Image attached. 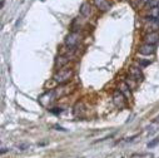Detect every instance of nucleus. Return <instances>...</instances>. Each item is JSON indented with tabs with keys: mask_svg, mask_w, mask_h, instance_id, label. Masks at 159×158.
<instances>
[{
	"mask_svg": "<svg viewBox=\"0 0 159 158\" xmlns=\"http://www.w3.org/2000/svg\"><path fill=\"white\" fill-rule=\"evenodd\" d=\"M73 77V70L71 69H60L59 72L55 73L54 81L59 84H64L70 81V78Z\"/></svg>",
	"mask_w": 159,
	"mask_h": 158,
	"instance_id": "f257e3e1",
	"label": "nucleus"
},
{
	"mask_svg": "<svg viewBox=\"0 0 159 158\" xmlns=\"http://www.w3.org/2000/svg\"><path fill=\"white\" fill-rule=\"evenodd\" d=\"M85 113V107L82 102H78L74 107V115L75 117H83Z\"/></svg>",
	"mask_w": 159,
	"mask_h": 158,
	"instance_id": "1a4fd4ad",
	"label": "nucleus"
},
{
	"mask_svg": "<svg viewBox=\"0 0 159 158\" xmlns=\"http://www.w3.org/2000/svg\"><path fill=\"white\" fill-rule=\"evenodd\" d=\"M129 73H130V78L132 79H135L137 82H140L142 79H143V73H142V70L139 68L132 67L130 70H129Z\"/></svg>",
	"mask_w": 159,
	"mask_h": 158,
	"instance_id": "0eeeda50",
	"label": "nucleus"
},
{
	"mask_svg": "<svg viewBox=\"0 0 159 158\" xmlns=\"http://www.w3.org/2000/svg\"><path fill=\"white\" fill-rule=\"evenodd\" d=\"M143 157H144L143 154H133L132 156V158H143Z\"/></svg>",
	"mask_w": 159,
	"mask_h": 158,
	"instance_id": "6ab92c4d",
	"label": "nucleus"
},
{
	"mask_svg": "<svg viewBox=\"0 0 159 158\" xmlns=\"http://www.w3.org/2000/svg\"><path fill=\"white\" fill-rule=\"evenodd\" d=\"M158 18H159V7L150 8V12H149L148 19H149V20H157Z\"/></svg>",
	"mask_w": 159,
	"mask_h": 158,
	"instance_id": "9b49d317",
	"label": "nucleus"
},
{
	"mask_svg": "<svg viewBox=\"0 0 159 158\" xmlns=\"http://www.w3.org/2000/svg\"><path fill=\"white\" fill-rule=\"evenodd\" d=\"M90 13H92V10H90V5L88 4V3H84V4H82V7H80V14L83 15V16H89L90 15Z\"/></svg>",
	"mask_w": 159,
	"mask_h": 158,
	"instance_id": "f8f14e48",
	"label": "nucleus"
},
{
	"mask_svg": "<svg viewBox=\"0 0 159 158\" xmlns=\"http://www.w3.org/2000/svg\"><path fill=\"white\" fill-rule=\"evenodd\" d=\"M20 148H21V151H23L24 148H28V146H26V144H23V146H20Z\"/></svg>",
	"mask_w": 159,
	"mask_h": 158,
	"instance_id": "aec40b11",
	"label": "nucleus"
},
{
	"mask_svg": "<svg viewBox=\"0 0 159 158\" xmlns=\"http://www.w3.org/2000/svg\"><path fill=\"white\" fill-rule=\"evenodd\" d=\"M154 52H155V45H152V44L145 43L139 48V53L143 55H149V54H153Z\"/></svg>",
	"mask_w": 159,
	"mask_h": 158,
	"instance_id": "423d86ee",
	"label": "nucleus"
},
{
	"mask_svg": "<svg viewBox=\"0 0 159 158\" xmlns=\"http://www.w3.org/2000/svg\"><path fill=\"white\" fill-rule=\"evenodd\" d=\"M79 42H80V35H79L78 31H71L65 38V45L69 48H75Z\"/></svg>",
	"mask_w": 159,
	"mask_h": 158,
	"instance_id": "f03ea898",
	"label": "nucleus"
},
{
	"mask_svg": "<svg viewBox=\"0 0 159 158\" xmlns=\"http://www.w3.org/2000/svg\"><path fill=\"white\" fill-rule=\"evenodd\" d=\"M144 42L147 44H152V45H155L158 42H159V34L157 31H152L149 34H147L144 36Z\"/></svg>",
	"mask_w": 159,
	"mask_h": 158,
	"instance_id": "39448f33",
	"label": "nucleus"
},
{
	"mask_svg": "<svg viewBox=\"0 0 159 158\" xmlns=\"http://www.w3.org/2000/svg\"><path fill=\"white\" fill-rule=\"evenodd\" d=\"M158 143H159V139H154V141H152V142L148 143V147H149V148H153V147L157 146Z\"/></svg>",
	"mask_w": 159,
	"mask_h": 158,
	"instance_id": "dca6fc26",
	"label": "nucleus"
},
{
	"mask_svg": "<svg viewBox=\"0 0 159 158\" xmlns=\"http://www.w3.org/2000/svg\"><path fill=\"white\" fill-rule=\"evenodd\" d=\"M53 114H60L61 112H63V109L61 108H52V109H49Z\"/></svg>",
	"mask_w": 159,
	"mask_h": 158,
	"instance_id": "2eb2a0df",
	"label": "nucleus"
},
{
	"mask_svg": "<svg viewBox=\"0 0 159 158\" xmlns=\"http://www.w3.org/2000/svg\"><path fill=\"white\" fill-rule=\"evenodd\" d=\"M119 91H120L125 97H130V87L127 83H122L120 87H119Z\"/></svg>",
	"mask_w": 159,
	"mask_h": 158,
	"instance_id": "ddd939ff",
	"label": "nucleus"
},
{
	"mask_svg": "<svg viewBox=\"0 0 159 158\" xmlns=\"http://www.w3.org/2000/svg\"><path fill=\"white\" fill-rule=\"evenodd\" d=\"M69 63V57L68 55H59L55 60V67L57 68H63Z\"/></svg>",
	"mask_w": 159,
	"mask_h": 158,
	"instance_id": "9d476101",
	"label": "nucleus"
},
{
	"mask_svg": "<svg viewBox=\"0 0 159 158\" xmlns=\"http://www.w3.org/2000/svg\"><path fill=\"white\" fill-rule=\"evenodd\" d=\"M55 128H57L58 131H61V132H65V131H66L65 128H63V127H60V126H55Z\"/></svg>",
	"mask_w": 159,
	"mask_h": 158,
	"instance_id": "a211bd4d",
	"label": "nucleus"
},
{
	"mask_svg": "<svg viewBox=\"0 0 159 158\" xmlns=\"http://www.w3.org/2000/svg\"><path fill=\"white\" fill-rule=\"evenodd\" d=\"M147 5H148L149 8L159 7V0H148V2H147Z\"/></svg>",
	"mask_w": 159,
	"mask_h": 158,
	"instance_id": "4468645a",
	"label": "nucleus"
},
{
	"mask_svg": "<svg viewBox=\"0 0 159 158\" xmlns=\"http://www.w3.org/2000/svg\"><path fill=\"white\" fill-rule=\"evenodd\" d=\"M139 64H140L142 67H145V65H149L150 62H149V60H139Z\"/></svg>",
	"mask_w": 159,
	"mask_h": 158,
	"instance_id": "f3484780",
	"label": "nucleus"
},
{
	"mask_svg": "<svg viewBox=\"0 0 159 158\" xmlns=\"http://www.w3.org/2000/svg\"><path fill=\"white\" fill-rule=\"evenodd\" d=\"M7 151H8V149H7V148H3V149H2V153H5V152H7Z\"/></svg>",
	"mask_w": 159,
	"mask_h": 158,
	"instance_id": "412c9836",
	"label": "nucleus"
},
{
	"mask_svg": "<svg viewBox=\"0 0 159 158\" xmlns=\"http://www.w3.org/2000/svg\"><path fill=\"white\" fill-rule=\"evenodd\" d=\"M55 97H57V92L55 91H49V92H47L43 95L39 97V103H40L42 105H44V107H48L55 99Z\"/></svg>",
	"mask_w": 159,
	"mask_h": 158,
	"instance_id": "7ed1b4c3",
	"label": "nucleus"
},
{
	"mask_svg": "<svg viewBox=\"0 0 159 158\" xmlns=\"http://www.w3.org/2000/svg\"><path fill=\"white\" fill-rule=\"evenodd\" d=\"M113 103L118 108H123L125 107V95L120 91H115L113 94Z\"/></svg>",
	"mask_w": 159,
	"mask_h": 158,
	"instance_id": "20e7f679",
	"label": "nucleus"
},
{
	"mask_svg": "<svg viewBox=\"0 0 159 158\" xmlns=\"http://www.w3.org/2000/svg\"><path fill=\"white\" fill-rule=\"evenodd\" d=\"M94 4L102 12H108L110 9V4L107 2V0H94Z\"/></svg>",
	"mask_w": 159,
	"mask_h": 158,
	"instance_id": "6e6552de",
	"label": "nucleus"
}]
</instances>
